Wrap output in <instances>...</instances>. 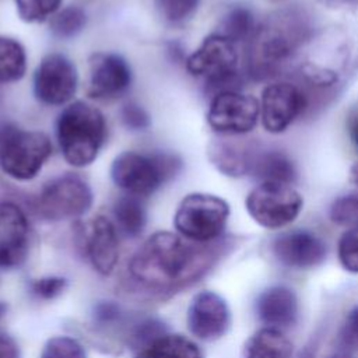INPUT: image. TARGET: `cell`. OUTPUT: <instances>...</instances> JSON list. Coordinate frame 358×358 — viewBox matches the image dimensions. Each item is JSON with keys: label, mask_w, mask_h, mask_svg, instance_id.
<instances>
[{"label": "cell", "mask_w": 358, "mask_h": 358, "mask_svg": "<svg viewBox=\"0 0 358 358\" xmlns=\"http://www.w3.org/2000/svg\"><path fill=\"white\" fill-rule=\"evenodd\" d=\"M63 0H14L18 17L28 24L49 21L62 6Z\"/></svg>", "instance_id": "4316f807"}, {"label": "cell", "mask_w": 358, "mask_h": 358, "mask_svg": "<svg viewBox=\"0 0 358 358\" xmlns=\"http://www.w3.org/2000/svg\"><path fill=\"white\" fill-rule=\"evenodd\" d=\"M77 87V67L62 53L43 56L34 71L32 90L36 101L42 105L63 106L70 103Z\"/></svg>", "instance_id": "8fae6325"}, {"label": "cell", "mask_w": 358, "mask_h": 358, "mask_svg": "<svg viewBox=\"0 0 358 358\" xmlns=\"http://www.w3.org/2000/svg\"><path fill=\"white\" fill-rule=\"evenodd\" d=\"M308 108L309 98L298 84L289 81L271 83L262 92V124L268 133H282Z\"/></svg>", "instance_id": "7c38bea8"}, {"label": "cell", "mask_w": 358, "mask_h": 358, "mask_svg": "<svg viewBox=\"0 0 358 358\" xmlns=\"http://www.w3.org/2000/svg\"><path fill=\"white\" fill-rule=\"evenodd\" d=\"M340 344L344 350H358V305H355L345 316L338 334Z\"/></svg>", "instance_id": "e575fe53"}, {"label": "cell", "mask_w": 358, "mask_h": 358, "mask_svg": "<svg viewBox=\"0 0 358 358\" xmlns=\"http://www.w3.org/2000/svg\"><path fill=\"white\" fill-rule=\"evenodd\" d=\"M260 116L259 101L239 90H225L211 96L207 123L220 136H242L252 131Z\"/></svg>", "instance_id": "30bf717a"}, {"label": "cell", "mask_w": 358, "mask_h": 358, "mask_svg": "<svg viewBox=\"0 0 358 358\" xmlns=\"http://www.w3.org/2000/svg\"><path fill=\"white\" fill-rule=\"evenodd\" d=\"M330 358H351L345 351H340V352H337V354H334V355H331Z\"/></svg>", "instance_id": "ab89813d"}, {"label": "cell", "mask_w": 358, "mask_h": 358, "mask_svg": "<svg viewBox=\"0 0 358 358\" xmlns=\"http://www.w3.org/2000/svg\"><path fill=\"white\" fill-rule=\"evenodd\" d=\"M337 255L341 266L354 274H358V227L348 228L337 245Z\"/></svg>", "instance_id": "4dcf8cb0"}, {"label": "cell", "mask_w": 358, "mask_h": 358, "mask_svg": "<svg viewBox=\"0 0 358 358\" xmlns=\"http://www.w3.org/2000/svg\"><path fill=\"white\" fill-rule=\"evenodd\" d=\"M67 287V280L59 275H45L31 281L29 288L31 292L43 301H50L62 295V292Z\"/></svg>", "instance_id": "1f68e13d"}, {"label": "cell", "mask_w": 358, "mask_h": 358, "mask_svg": "<svg viewBox=\"0 0 358 358\" xmlns=\"http://www.w3.org/2000/svg\"><path fill=\"white\" fill-rule=\"evenodd\" d=\"M350 182L358 189V161H355L350 168Z\"/></svg>", "instance_id": "74e56055"}, {"label": "cell", "mask_w": 358, "mask_h": 358, "mask_svg": "<svg viewBox=\"0 0 358 358\" xmlns=\"http://www.w3.org/2000/svg\"><path fill=\"white\" fill-rule=\"evenodd\" d=\"M200 0H155L159 17L171 25L187 22L197 11Z\"/></svg>", "instance_id": "83f0119b"}, {"label": "cell", "mask_w": 358, "mask_h": 358, "mask_svg": "<svg viewBox=\"0 0 358 358\" xmlns=\"http://www.w3.org/2000/svg\"><path fill=\"white\" fill-rule=\"evenodd\" d=\"M222 241L196 243L159 231L148 236L131 256L127 271L133 282L151 294H173L204 277L222 256Z\"/></svg>", "instance_id": "6da1fadb"}, {"label": "cell", "mask_w": 358, "mask_h": 358, "mask_svg": "<svg viewBox=\"0 0 358 358\" xmlns=\"http://www.w3.org/2000/svg\"><path fill=\"white\" fill-rule=\"evenodd\" d=\"M87 95L109 102L122 98L131 87L133 73L129 62L113 52H96L88 60Z\"/></svg>", "instance_id": "4fadbf2b"}, {"label": "cell", "mask_w": 358, "mask_h": 358, "mask_svg": "<svg viewBox=\"0 0 358 358\" xmlns=\"http://www.w3.org/2000/svg\"><path fill=\"white\" fill-rule=\"evenodd\" d=\"M302 206L303 199L292 185L277 182H260L245 200L252 220L267 229H280L294 222Z\"/></svg>", "instance_id": "9c48e42d"}, {"label": "cell", "mask_w": 358, "mask_h": 358, "mask_svg": "<svg viewBox=\"0 0 358 358\" xmlns=\"http://www.w3.org/2000/svg\"><path fill=\"white\" fill-rule=\"evenodd\" d=\"M256 313L266 327L288 329L298 319V298L285 285L268 287L257 296Z\"/></svg>", "instance_id": "ac0fdd59"}, {"label": "cell", "mask_w": 358, "mask_h": 358, "mask_svg": "<svg viewBox=\"0 0 358 358\" xmlns=\"http://www.w3.org/2000/svg\"><path fill=\"white\" fill-rule=\"evenodd\" d=\"M250 176L260 182H277L292 185L296 180L294 161L280 150H257Z\"/></svg>", "instance_id": "ffe728a7"}, {"label": "cell", "mask_w": 358, "mask_h": 358, "mask_svg": "<svg viewBox=\"0 0 358 358\" xmlns=\"http://www.w3.org/2000/svg\"><path fill=\"white\" fill-rule=\"evenodd\" d=\"M0 358H21L18 343L3 331H0Z\"/></svg>", "instance_id": "d590c367"}, {"label": "cell", "mask_w": 358, "mask_h": 358, "mask_svg": "<svg viewBox=\"0 0 358 358\" xmlns=\"http://www.w3.org/2000/svg\"><path fill=\"white\" fill-rule=\"evenodd\" d=\"M55 131L64 161L74 168H84L98 158L108 137V124L98 108L74 101L57 115Z\"/></svg>", "instance_id": "3957f363"}, {"label": "cell", "mask_w": 358, "mask_h": 358, "mask_svg": "<svg viewBox=\"0 0 358 358\" xmlns=\"http://www.w3.org/2000/svg\"><path fill=\"white\" fill-rule=\"evenodd\" d=\"M239 55L236 43L220 32L203 39L200 46L185 60L187 73L204 81L213 95L225 90H238Z\"/></svg>", "instance_id": "8992f818"}, {"label": "cell", "mask_w": 358, "mask_h": 358, "mask_svg": "<svg viewBox=\"0 0 358 358\" xmlns=\"http://www.w3.org/2000/svg\"><path fill=\"white\" fill-rule=\"evenodd\" d=\"M112 214L117 232L127 238H137L143 234L147 224V211L140 197L122 194L113 203Z\"/></svg>", "instance_id": "7402d4cb"}, {"label": "cell", "mask_w": 358, "mask_h": 358, "mask_svg": "<svg viewBox=\"0 0 358 358\" xmlns=\"http://www.w3.org/2000/svg\"><path fill=\"white\" fill-rule=\"evenodd\" d=\"M123 126L130 131H144L151 126L148 112L137 102H127L120 110Z\"/></svg>", "instance_id": "d6a6232c"}, {"label": "cell", "mask_w": 358, "mask_h": 358, "mask_svg": "<svg viewBox=\"0 0 358 358\" xmlns=\"http://www.w3.org/2000/svg\"><path fill=\"white\" fill-rule=\"evenodd\" d=\"M52 155L50 138L15 123H0V169L14 180H32Z\"/></svg>", "instance_id": "5b68a950"}, {"label": "cell", "mask_w": 358, "mask_h": 358, "mask_svg": "<svg viewBox=\"0 0 358 358\" xmlns=\"http://www.w3.org/2000/svg\"><path fill=\"white\" fill-rule=\"evenodd\" d=\"M292 343L282 330L262 327L243 345L242 358H291Z\"/></svg>", "instance_id": "44dd1931"}, {"label": "cell", "mask_w": 358, "mask_h": 358, "mask_svg": "<svg viewBox=\"0 0 358 358\" xmlns=\"http://www.w3.org/2000/svg\"><path fill=\"white\" fill-rule=\"evenodd\" d=\"M27 52L14 38L0 35V84L20 81L27 73Z\"/></svg>", "instance_id": "cb8c5ba5"}, {"label": "cell", "mask_w": 358, "mask_h": 358, "mask_svg": "<svg viewBox=\"0 0 358 358\" xmlns=\"http://www.w3.org/2000/svg\"><path fill=\"white\" fill-rule=\"evenodd\" d=\"M87 25V13L78 6L60 8L50 20L49 29L59 39H71L77 36Z\"/></svg>", "instance_id": "484cf974"}, {"label": "cell", "mask_w": 358, "mask_h": 358, "mask_svg": "<svg viewBox=\"0 0 358 358\" xmlns=\"http://www.w3.org/2000/svg\"><path fill=\"white\" fill-rule=\"evenodd\" d=\"M229 218V204L220 196L194 192L186 194L173 217L180 236L196 243L218 241Z\"/></svg>", "instance_id": "52a82bcc"}, {"label": "cell", "mask_w": 358, "mask_h": 358, "mask_svg": "<svg viewBox=\"0 0 358 358\" xmlns=\"http://www.w3.org/2000/svg\"><path fill=\"white\" fill-rule=\"evenodd\" d=\"M29 224L24 210L11 201L0 203V268H17L28 257Z\"/></svg>", "instance_id": "2e32d148"}, {"label": "cell", "mask_w": 358, "mask_h": 358, "mask_svg": "<svg viewBox=\"0 0 358 358\" xmlns=\"http://www.w3.org/2000/svg\"><path fill=\"white\" fill-rule=\"evenodd\" d=\"M220 34L229 38L232 42H248L257 28L256 18L250 8L235 6L229 8L221 20Z\"/></svg>", "instance_id": "d4e9b609"}, {"label": "cell", "mask_w": 358, "mask_h": 358, "mask_svg": "<svg viewBox=\"0 0 358 358\" xmlns=\"http://www.w3.org/2000/svg\"><path fill=\"white\" fill-rule=\"evenodd\" d=\"M187 329L203 341L224 337L231 326V312L227 301L214 291H200L187 308Z\"/></svg>", "instance_id": "9a60e30c"}, {"label": "cell", "mask_w": 358, "mask_h": 358, "mask_svg": "<svg viewBox=\"0 0 358 358\" xmlns=\"http://www.w3.org/2000/svg\"><path fill=\"white\" fill-rule=\"evenodd\" d=\"M92 190L78 175L64 173L42 186L34 201L36 214L46 221L83 217L92 206Z\"/></svg>", "instance_id": "ba28073f"}, {"label": "cell", "mask_w": 358, "mask_h": 358, "mask_svg": "<svg viewBox=\"0 0 358 358\" xmlns=\"http://www.w3.org/2000/svg\"><path fill=\"white\" fill-rule=\"evenodd\" d=\"M7 313V303L0 301V319Z\"/></svg>", "instance_id": "f35d334b"}, {"label": "cell", "mask_w": 358, "mask_h": 358, "mask_svg": "<svg viewBox=\"0 0 358 358\" xmlns=\"http://www.w3.org/2000/svg\"><path fill=\"white\" fill-rule=\"evenodd\" d=\"M331 222L340 227H358V194H345L337 197L329 210Z\"/></svg>", "instance_id": "f546056e"}, {"label": "cell", "mask_w": 358, "mask_h": 358, "mask_svg": "<svg viewBox=\"0 0 358 358\" xmlns=\"http://www.w3.org/2000/svg\"><path fill=\"white\" fill-rule=\"evenodd\" d=\"M92 317L98 326L110 327L123 322V310L112 301H102L94 306Z\"/></svg>", "instance_id": "836d02e7"}, {"label": "cell", "mask_w": 358, "mask_h": 358, "mask_svg": "<svg viewBox=\"0 0 358 358\" xmlns=\"http://www.w3.org/2000/svg\"><path fill=\"white\" fill-rule=\"evenodd\" d=\"M39 358H87V352L76 338L55 336L45 343Z\"/></svg>", "instance_id": "f1b7e54d"}, {"label": "cell", "mask_w": 358, "mask_h": 358, "mask_svg": "<svg viewBox=\"0 0 358 358\" xmlns=\"http://www.w3.org/2000/svg\"><path fill=\"white\" fill-rule=\"evenodd\" d=\"M309 27L301 13L281 11L257 24L246 42V71L253 80L274 77L295 55Z\"/></svg>", "instance_id": "7a4b0ae2"}, {"label": "cell", "mask_w": 358, "mask_h": 358, "mask_svg": "<svg viewBox=\"0 0 358 358\" xmlns=\"http://www.w3.org/2000/svg\"><path fill=\"white\" fill-rule=\"evenodd\" d=\"M77 236L92 268L101 275H109L119 256L117 229L113 221L105 215H96L78 225Z\"/></svg>", "instance_id": "5bb4252c"}, {"label": "cell", "mask_w": 358, "mask_h": 358, "mask_svg": "<svg viewBox=\"0 0 358 358\" xmlns=\"http://www.w3.org/2000/svg\"><path fill=\"white\" fill-rule=\"evenodd\" d=\"M259 148L229 138H215L208 145V158L211 164L224 175L241 178L250 175L255 155Z\"/></svg>", "instance_id": "d6986e66"}, {"label": "cell", "mask_w": 358, "mask_h": 358, "mask_svg": "<svg viewBox=\"0 0 358 358\" xmlns=\"http://www.w3.org/2000/svg\"><path fill=\"white\" fill-rule=\"evenodd\" d=\"M347 131H348V137H350L351 144L358 151V110H355L350 116V119L347 122Z\"/></svg>", "instance_id": "8d00e7d4"}, {"label": "cell", "mask_w": 358, "mask_h": 358, "mask_svg": "<svg viewBox=\"0 0 358 358\" xmlns=\"http://www.w3.org/2000/svg\"><path fill=\"white\" fill-rule=\"evenodd\" d=\"M271 250L275 259L296 270H308L319 266L327 253L322 238L308 229H292L273 239Z\"/></svg>", "instance_id": "e0dca14e"}, {"label": "cell", "mask_w": 358, "mask_h": 358, "mask_svg": "<svg viewBox=\"0 0 358 358\" xmlns=\"http://www.w3.org/2000/svg\"><path fill=\"white\" fill-rule=\"evenodd\" d=\"M182 168L183 161L178 154L130 150L113 158L110 178L126 194L144 199L176 178Z\"/></svg>", "instance_id": "277c9868"}, {"label": "cell", "mask_w": 358, "mask_h": 358, "mask_svg": "<svg viewBox=\"0 0 358 358\" xmlns=\"http://www.w3.org/2000/svg\"><path fill=\"white\" fill-rule=\"evenodd\" d=\"M136 358H203V352L187 337L165 333L138 350Z\"/></svg>", "instance_id": "603a6c76"}]
</instances>
